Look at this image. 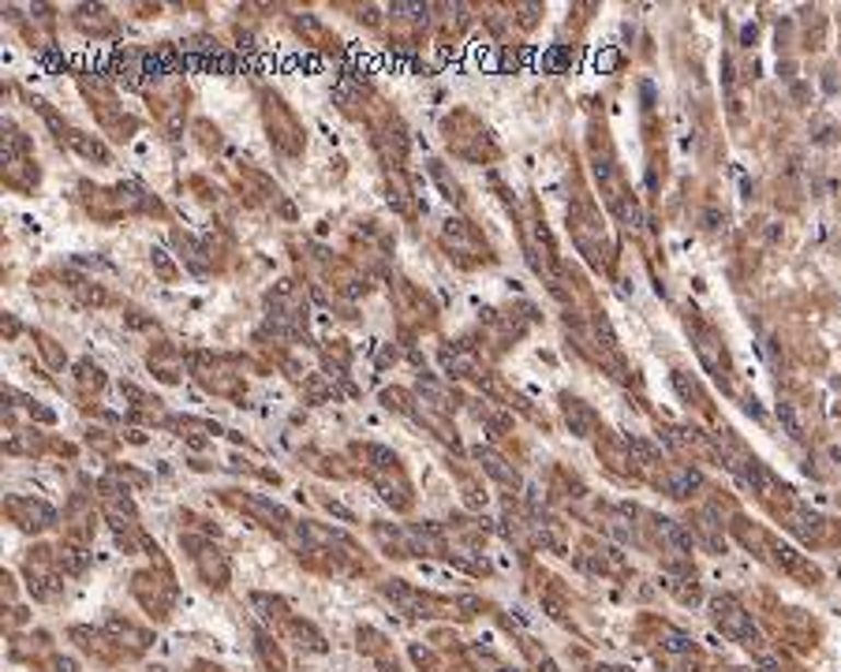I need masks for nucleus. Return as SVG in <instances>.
<instances>
[{"label":"nucleus","instance_id":"nucleus-2","mask_svg":"<svg viewBox=\"0 0 841 672\" xmlns=\"http://www.w3.org/2000/svg\"><path fill=\"white\" fill-rule=\"evenodd\" d=\"M696 486H700V474H696L692 468H677L674 474H669V493H674V497H688Z\"/></svg>","mask_w":841,"mask_h":672},{"label":"nucleus","instance_id":"nucleus-1","mask_svg":"<svg viewBox=\"0 0 841 672\" xmlns=\"http://www.w3.org/2000/svg\"><path fill=\"white\" fill-rule=\"evenodd\" d=\"M658 534L666 538V542L674 545L677 553H688V550H692V538H688L685 527L674 523V519H662V523H658Z\"/></svg>","mask_w":841,"mask_h":672},{"label":"nucleus","instance_id":"nucleus-3","mask_svg":"<svg viewBox=\"0 0 841 672\" xmlns=\"http://www.w3.org/2000/svg\"><path fill=\"white\" fill-rule=\"evenodd\" d=\"M778 418L790 429V437H804V426H801V415L793 411V403H778Z\"/></svg>","mask_w":841,"mask_h":672}]
</instances>
